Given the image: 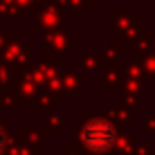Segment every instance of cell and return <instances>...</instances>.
<instances>
[{
    "instance_id": "6da1fadb",
    "label": "cell",
    "mask_w": 155,
    "mask_h": 155,
    "mask_svg": "<svg viewBox=\"0 0 155 155\" xmlns=\"http://www.w3.org/2000/svg\"><path fill=\"white\" fill-rule=\"evenodd\" d=\"M81 142H83L85 148H90V151L104 153L115 144V128L106 119H92V121H88V124L83 126Z\"/></svg>"
},
{
    "instance_id": "7a4b0ae2",
    "label": "cell",
    "mask_w": 155,
    "mask_h": 155,
    "mask_svg": "<svg viewBox=\"0 0 155 155\" xmlns=\"http://www.w3.org/2000/svg\"><path fill=\"white\" fill-rule=\"evenodd\" d=\"M5 144H7V137H5V133H2V128H0V153H2V148H5Z\"/></svg>"
}]
</instances>
